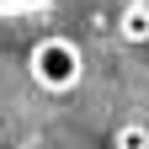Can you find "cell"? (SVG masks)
Returning a JSON list of instances; mask_svg holds the SVG:
<instances>
[{"label": "cell", "mask_w": 149, "mask_h": 149, "mask_svg": "<svg viewBox=\"0 0 149 149\" xmlns=\"http://www.w3.org/2000/svg\"><path fill=\"white\" fill-rule=\"evenodd\" d=\"M32 6H48V0H0V16L6 11H32Z\"/></svg>", "instance_id": "cell-4"}, {"label": "cell", "mask_w": 149, "mask_h": 149, "mask_svg": "<svg viewBox=\"0 0 149 149\" xmlns=\"http://www.w3.org/2000/svg\"><path fill=\"white\" fill-rule=\"evenodd\" d=\"M27 74L48 91V96H64V91L80 85V74H85V53H80V43H74V37H64V32L37 37L32 53H27Z\"/></svg>", "instance_id": "cell-1"}, {"label": "cell", "mask_w": 149, "mask_h": 149, "mask_svg": "<svg viewBox=\"0 0 149 149\" xmlns=\"http://www.w3.org/2000/svg\"><path fill=\"white\" fill-rule=\"evenodd\" d=\"M112 144H117V149H149V128L144 123H123Z\"/></svg>", "instance_id": "cell-3"}, {"label": "cell", "mask_w": 149, "mask_h": 149, "mask_svg": "<svg viewBox=\"0 0 149 149\" xmlns=\"http://www.w3.org/2000/svg\"><path fill=\"white\" fill-rule=\"evenodd\" d=\"M117 37L123 43H149V0H128L117 11Z\"/></svg>", "instance_id": "cell-2"}]
</instances>
